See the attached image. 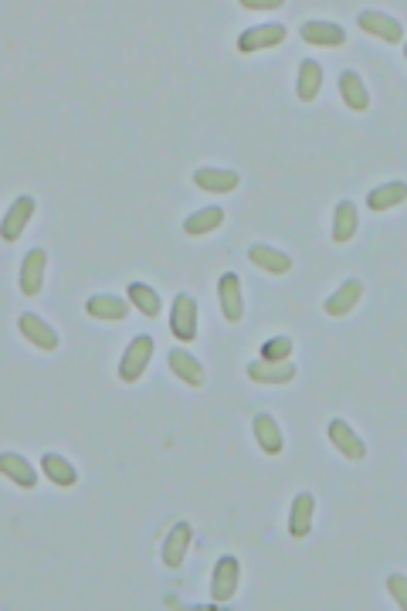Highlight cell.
Returning <instances> with one entry per match:
<instances>
[{"label":"cell","instance_id":"1","mask_svg":"<svg viewBox=\"0 0 407 611\" xmlns=\"http://www.w3.org/2000/svg\"><path fill=\"white\" fill-rule=\"evenodd\" d=\"M170 334L180 343H194L197 340V303L190 292H177L173 306H170Z\"/></svg>","mask_w":407,"mask_h":611},{"label":"cell","instance_id":"2","mask_svg":"<svg viewBox=\"0 0 407 611\" xmlns=\"http://www.w3.org/2000/svg\"><path fill=\"white\" fill-rule=\"evenodd\" d=\"M153 357V336H133L129 340L126 353H123V361H119V377H123V384H136L143 374H146V363Z\"/></svg>","mask_w":407,"mask_h":611},{"label":"cell","instance_id":"3","mask_svg":"<svg viewBox=\"0 0 407 611\" xmlns=\"http://www.w3.org/2000/svg\"><path fill=\"white\" fill-rule=\"evenodd\" d=\"M238 584H241V564L238 557H221L217 568L211 574V601L214 605H225L231 597L238 595Z\"/></svg>","mask_w":407,"mask_h":611},{"label":"cell","instance_id":"4","mask_svg":"<svg viewBox=\"0 0 407 611\" xmlns=\"http://www.w3.org/2000/svg\"><path fill=\"white\" fill-rule=\"evenodd\" d=\"M289 38V28L285 24H254V28L241 31L238 38V52L252 55V52H265V48H275Z\"/></svg>","mask_w":407,"mask_h":611},{"label":"cell","instance_id":"5","mask_svg":"<svg viewBox=\"0 0 407 611\" xmlns=\"http://www.w3.org/2000/svg\"><path fill=\"white\" fill-rule=\"evenodd\" d=\"M34 208H38V204H34L31 194L17 197L14 204L7 208V214H4V221H0V238H4V241H17V238L24 235V228L31 224V218H34Z\"/></svg>","mask_w":407,"mask_h":611},{"label":"cell","instance_id":"6","mask_svg":"<svg viewBox=\"0 0 407 611\" xmlns=\"http://www.w3.org/2000/svg\"><path fill=\"white\" fill-rule=\"evenodd\" d=\"M167 363L170 371L180 377L187 388H204V381H208V371H204V363L197 361L194 353L187 347H173L167 353Z\"/></svg>","mask_w":407,"mask_h":611},{"label":"cell","instance_id":"7","mask_svg":"<svg viewBox=\"0 0 407 611\" xmlns=\"http://www.w3.org/2000/svg\"><path fill=\"white\" fill-rule=\"evenodd\" d=\"M129 309H133V303H129V299H123V296H113V292H98V296H88V303H85V313H88L92 320H109V323L126 320Z\"/></svg>","mask_w":407,"mask_h":611},{"label":"cell","instance_id":"8","mask_svg":"<svg viewBox=\"0 0 407 611\" xmlns=\"http://www.w3.org/2000/svg\"><path fill=\"white\" fill-rule=\"evenodd\" d=\"M217 303L227 323H241L245 316V296H241V278L235 272H225L217 278Z\"/></svg>","mask_w":407,"mask_h":611},{"label":"cell","instance_id":"9","mask_svg":"<svg viewBox=\"0 0 407 611\" xmlns=\"http://www.w3.org/2000/svg\"><path fill=\"white\" fill-rule=\"evenodd\" d=\"M356 24L366 31V34H374V38H384L387 44H401L404 42V28H401V21L391 14H384V11H364V14L356 17Z\"/></svg>","mask_w":407,"mask_h":611},{"label":"cell","instance_id":"10","mask_svg":"<svg viewBox=\"0 0 407 611\" xmlns=\"http://www.w3.org/2000/svg\"><path fill=\"white\" fill-rule=\"evenodd\" d=\"M248 377L254 384H265V388H279L295 381V363L292 361H252L248 363Z\"/></svg>","mask_w":407,"mask_h":611},{"label":"cell","instance_id":"11","mask_svg":"<svg viewBox=\"0 0 407 611\" xmlns=\"http://www.w3.org/2000/svg\"><path fill=\"white\" fill-rule=\"evenodd\" d=\"M194 183L200 187V191L221 197V194L238 191L241 174L238 170H225V167H200V170H194Z\"/></svg>","mask_w":407,"mask_h":611},{"label":"cell","instance_id":"12","mask_svg":"<svg viewBox=\"0 0 407 611\" xmlns=\"http://www.w3.org/2000/svg\"><path fill=\"white\" fill-rule=\"evenodd\" d=\"M190 537H194V530H190V523H173V530L167 533V540H163V550H160V557H163V568L177 570L187 560V550H190Z\"/></svg>","mask_w":407,"mask_h":611},{"label":"cell","instance_id":"13","mask_svg":"<svg viewBox=\"0 0 407 611\" xmlns=\"http://www.w3.org/2000/svg\"><path fill=\"white\" fill-rule=\"evenodd\" d=\"M248 258H252L262 272H268V276H289V272H292V255L272 249L265 241H254L252 249H248Z\"/></svg>","mask_w":407,"mask_h":611},{"label":"cell","instance_id":"14","mask_svg":"<svg viewBox=\"0 0 407 611\" xmlns=\"http://www.w3.org/2000/svg\"><path fill=\"white\" fill-rule=\"evenodd\" d=\"M329 442L337 445L339 452L347 458H353V462H360V458H366V445H364V438L356 435V431L343 421V418H333L329 421Z\"/></svg>","mask_w":407,"mask_h":611},{"label":"cell","instance_id":"15","mask_svg":"<svg viewBox=\"0 0 407 611\" xmlns=\"http://www.w3.org/2000/svg\"><path fill=\"white\" fill-rule=\"evenodd\" d=\"M44 268H48V251L44 249H34L24 255V262H21V292L24 296H38L42 292Z\"/></svg>","mask_w":407,"mask_h":611},{"label":"cell","instance_id":"16","mask_svg":"<svg viewBox=\"0 0 407 611\" xmlns=\"http://www.w3.org/2000/svg\"><path fill=\"white\" fill-rule=\"evenodd\" d=\"M299 34H302V42L316 44V48H339V44H347V31L333 24V21H306Z\"/></svg>","mask_w":407,"mask_h":611},{"label":"cell","instance_id":"17","mask_svg":"<svg viewBox=\"0 0 407 611\" xmlns=\"http://www.w3.org/2000/svg\"><path fill=\"white\" fill-rule=\"evenodd\" d=\"M17 330H21L24 340H31L38 350H58V343H61V336H58L42 316H34V313H24V316L17 320Z\"/></svg>","mask_w":407,"mask_h":611},{"label":"cell","instance_id":"18","mask_svg":"<svg viewBox=\"0 0 407 611\" xmlns=\"http://www.w3.org/2000/svg\"><path fill=\"white\" fill-rule=\"evenodd\" d=\"M339 96H343V102H347V109H353V112L370 109V92H366L364 79H360L353 69L339 71Z\"/></svg>","mask_w":407,"mask_h":611},{"label":"cell","instance_id":"19","mask_svg":"<svg viewBox=\"0 0 407 611\" xmlns=\"http://www.w3.org/2000/svg\"><path fill=\"white\" fill-rule=\"evenodd\" d=\"M360 296H364V282H360V278H347V282H343V286L323 303L326 316H347L353 306L360 303Z\"/></svg>","mask_w":407,"mask_h":611},{"label":"cell","instance_id":"20","mask_svg":"<svg viewBox=\"0 0 407 611\" xmlns=\"http://www.w3.org/2000/svg\"><path fill=\"white\" fill-rule=\"evenodd\" d=\"M319 89H323V65H319L316 58H306V61L299 65L295 96H299V102H312V99L319 96Z\"/></svg>","mask_w":407,"mask_h":611},{"label":"cell","instance_id":"21","mask_svg":"<svg viewBox=\"0 0 407 611\" xmlns=\"http://www.w3.org/2000/svg\"><path fill=\"white\" fill-rule=\"evenodd\" d=\"M312 513H316V496L312 493H299L292 500V510H289V533L295 540L306 537L312 530Z\"/></svg>","mask_w":407,"mask_h":611},{"label":"cell","instance_id":"22","mask_svg":"<svg viewBox=\"0 0 407 611\" xmlns=\"http://www.w3.org/2000/svg\"><path fill=\"white\" fill-rule=\"evenodd\" d=\"M0 473L7 475L11 483H17V486H24V489H31L34 483H38L34 465H31L24 456H17V452H4V456H0Z\"/></svg>","mask_w":407,"mask_h":611},{"label":"cell","instance_id":"23","mask_svg":"<svg viewBox=\"0 0 407 611\" xmlns=\"http://www.w3.org/2000/svg\"><path fill=\"white\" fill-rule=\"evenodd\" d=\"M254 442L262 445V452H268V456H279L282 452V428L275 425V418L268 415V411H258L254 415Z\"/></svg>","mask_w":407,"mask_h":611},{"label":"cell","instance_id":"24","mask_svg":"<svg viewBox=\"0 0 407 611\" xmlns=\"http://www.w3.org/2000/svg\"><path fill=\"white\" fill-rule=\"evenodd\" d=\"M407 201V183L404 181H391V183H380L366 194V208L370 211H391L397 204Z\"/></svg>","mask_w":407,"mask_h":611},{"label":"cell","instance_id":"25","mask_svg":"<svg viewBox=\"0 0 407 611\" xmlns=\"http://www.w3.org/2000/svg\"><path fill=\"white\" fill-rule=\"evenodd\" d=\"M42 469H44V475H48V479L55 483V486H75V483H79V469H75V465H71V462L65 456L44 452Z\"/></svg>","mask_w":407,"mask_h":611},{"label":"cell","instance_id":"26","mask_svg":"<svg viewBox=\"0 0 407 611\" xmlns=\"http://www.w3.org/2000/svg\"><path fill=\"white\" fill-rule=\"evenodd\" d=\"M356 228H360V218H356L353 201H339L337 211H333V241H337V245L350 241V238L356 235Z\"/></svg>","mask_w":407,"mask_h":611},{"label":"cell","instance_id":"27","mask_svg":"<svg viewBox=\"0 0 407 611\" xmlns=\"http://www.w3.org/2000/svg\"><path fill=\"white\" fill-rule=\"evenodd\" d=\"M225 224V208H200L194 214H187V221H183V231L187 235H211L214 228H221Z\"/></svg>","mask_w":407,"mask_h":611},{"label":"cell","instance_id":"28","mask_svg":"<svg viewBox=\"0 0 407 611\" xmlns=\"http://www.w3.org/2000/svg\"><path fill=\"white\" fill-rule=\"evenodd\" d=\"M126 299L140 309L143 316H160V296H156V289H150L146 282H129Z\"/></svg>","mask_w":407,"mask_h":611},{"label":"cell","instance_id":"29","mask_svg":"<svg viewBox=\"0 0 407 611\" xmlns=\"http://www.w3.org/2000/svg\"><path fill=\"white\" fill-rule=\"evenodd\" d=\"M292 350H295L292 336H272V340L262 343V361H289Z\"/></svg>","mask_w":407,"mask_h":611},{"label":"cell","instance_id":"30","mask_svg":"<svg viewBox=\"0 0 407 611\" xmlns=\"http://www.w3.org/2000/svg\"><path fill=\"white\" fill-rule=\"evenodd\" d=\"M387 591H391V597L397 601V608L407 611V578L404 574H391V578H387Z\"/></svg>","mask_w":407,"mask_h":611},{"label":"cell","instance_id":"31","mask_svg":"<svg viewBox=\"0 0 407 611\" xmlns=\"http://www.w3.org/2000/svg\"><path fill=\"white\" fill-rule=\"evenodd\" d=\"M238 7L245 11H275V7H285L282 0H238Z\"/></svg>","mask_w":407,"mask_h":611},{"label":"cell","instance_id":"32","mask_svg":"<svg viewBox=\"0 0 407 611\" xmlns=\"http://www.w3.org/2000/svg\"><path fill=\"white\" fill-rule=\"evenodd\" d=\"M404 58H407V44H404Z\"/></svg>","mask_w":407,"mask_h":611}]
</instances>
